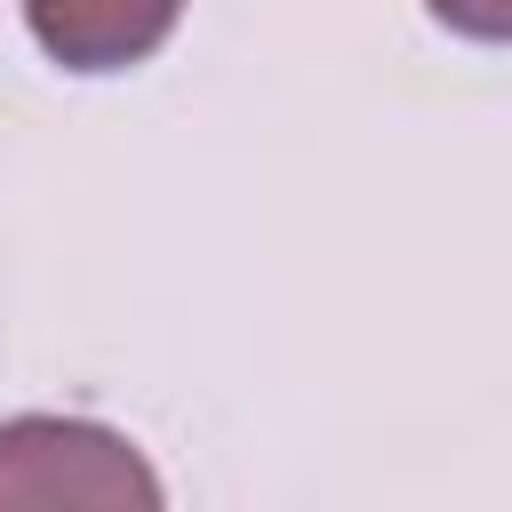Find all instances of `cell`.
Here are the masks:
<instances>
[{
    "instance_id": "obj_3",
    "label": "cell",
    "mask_w": 512,
    "mask_h": 512,
    "mask_svg": "<svg viewBox=\"0 0 512 512\" xmlns=\"http://www.w3.org/2000/svg\"><path fill=\"white\" fill-rule=\"evenodd\" d=\"M432 24L464 32V40H504L512 32V0H424Z\"/></svg>"
},
{
    "instance_id": "obj_1",
    "label": "cell",
    "mask_w": 512,
    "mask_h": 512,
    "mask_svg": "<svg viewBox=\"0 0 512 512\" xmlns=\"http://www.w3.org/2000/svg\"><path fill=\"white\" fill-rule=\"evenodd\" d=\"M0 512H168V496L128 432L32 408L0 424Z\"/></svg>"
},
{
    "instance_id": "obj_2",
    "label": "cell",
    "mask_w": 512,
    "mask_h": 512,
    "mask_svg": "<svg viewBox=\"0 0 512 512\" xmlns=\"http://www.w3.org/2000/svg\"><path fill=\"white\" fill-rule=\"evenodd\" d=\"M24 24L56 72L104 80V72L152 64L176 40L184 0H24Z\"/></svg>"
}]
</instances>
